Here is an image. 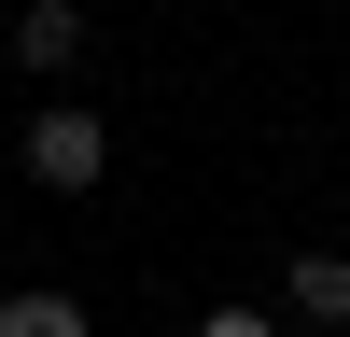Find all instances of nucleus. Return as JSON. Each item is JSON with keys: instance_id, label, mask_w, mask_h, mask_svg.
<instances>
[{"instance_id": "obj_3", "label": "nucleus", "mask_w": 350, "mask_h": 337, "mask_svg": "<svg viewBox=\"0 0 350 337\" xmlns=\"http://www.w3.org/2000/svg\"><path fill=\"white\" fill-rule=\"evenodd\" d=\"M14 56H28V71H70V56H84V14H70V0H28V14H14Z\"/></svg>"}, {"instance_id": "obj_2", "label": "nucleus", "mask_w": 350, "mask_h": 337, "mask_svg": "<svg viewBox=\"0 0 350 337\" xmlns=\"http://www.w3.org/2000/svg\"><path fill=\"white\" fill-rule=\"evenodd\" d=\"M280 309H295V323H350V253H295Z\"/></svg>"}, {"instance_id": "obj_4", "label": "nucleus", "mask_w": 350, "mask_h": 337, "mask_svg": "<svg viewBox=\"0 0 350 337\" xmlns=\"http://www.w3.org/2000/svg\"><path fill=\"white\" fill-rule=\"evenodd\" d=\"M0 337H98V323H84L70 295H42V281H28V295H0Z\"/></svg>"}, {"instance_id": "obj_5", "label": "nucleus", "mask_w": 350, "mask_h": 337, "mask_svg": "<svg viewBox=\"0 0 350 337\" xmlns=\"http://www.w3.org/2000/svg\"><path fill=\"white\" fill-rule=\"evenodd\" d=\"M196 337H280V309H211Z\"/></svg>"}, {"instance_id": "obj_1", "label": "nucleus", "mask_w": 350, "mask_h": 337, "mask_svg": "<svg viewBox=\"0 0 350 337\" xmlns=\"http://www.w3.org/2000/svg\"><path fill=\"white\" fill-rule=\"evenodd\" d=\"M14 155H28V183H42V197H98V168H112V127H98L84 99H42Z\"/></svg>"}]
</instances>
